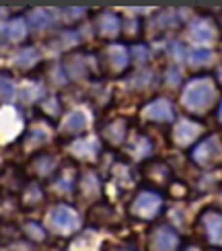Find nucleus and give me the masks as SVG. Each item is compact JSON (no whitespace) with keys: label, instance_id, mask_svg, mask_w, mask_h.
Segmentation results:
<instances>
[{"label":"nucleus","instance_id":"obj_13","mask_svg":"<svg viewBox=\"0 0 222 251\" xmlns=\"http://www.w3.org/2000/svg\"><path fill=\"white\" fill-rule=\"evenodd\" d=\"M76 194L82 198L84 202H95L97 198L101 196V181H99V175L91 171V169H84L82 173H78V181H76Z\"/></svg>","mask_w":222,"mask_h":251},{"label":"nucleus","instance_id":"obj_21","mask_svg":"<svg viewBox=\"0 0 222 251\" xmlns=\"http://www.w3.org/2000/svg\"><path fill=\"white\" fill-rule=\"evenodd\" d=\"M37 62H39V51L35 48H23L19 54H15L13 66L21 68V70H29V68H33Z\"/></svg>","mask_w":222,"mask_h":251},{"label":"nucleus","instance_id":"obj_12","mask_svg":"<svg viewBox=\"0 0 222 251\" xmlns=\"http://www.w3.org/2000/svg\"><path fill=\"white\" fill-rule=\"evenodd\" d=\"M142 177L150 185H167L173 179V169L165 161L158 159H148L142 165Z\"/></svg>","mask_w":222,"mask_h":251},{"label":"nucleus","instance_id":"obj_35","mask_svg":"<svg viewBox=\"0 0 222 251\" xmlns=\"http://www.w3.org/2000/svg\"><path fill=\"white\" fill-rule=\"evenodd\" d=\"M169 54H171V56H183V51H185V48H183V44H181V41H177V39H173L171 41V44H169Z\"/></svg>","mask_w":222,"mask_h":251},{"label":"nucleus","instance_id":"obj_19","mask_svg":"<svg viewBox=\"0 0 222 251\" xmlns=\"http://www.w3.org/2000/svg\"><path fill=\"white\" fill-rule=\"evenodd\" d=\"M66 75L68 76H78V78H84L91 72V66L87 62V56L80 54V51H74L70 58H66Z\"/></svg>","mask_w":222,"mask_h":251},{"label":"nucleus","instance_id":"obj_36","mask_svg":"<svg viewBox=\"0 0 222 251\" xmlns=\"http://www.w3.org/2000/svg\"><path fill=\"white\" fill-rule=\"evenodd\" d=\"M216 122L222 126V99L216 103Z\"/></svg>","mask_w":222,"mask_h":251},{"label":"nucleus","instance_id":"obj_7","mask_svg":"<svg viewBox=\"0 0 222 251\" xmlns=\"http://www.w3.org/2000/svg\"><path fill=\"white\" fill-rule=\"evenodd\" d=\"M183 239L171 225H156L150 231V251H181Z\"/></svg>","mask_w":222,"mask_h":251},{"label":"nucleus","instance_id":"obj_15","mask_svg":"<svg viewBox=\"0 0 222 251\" xmlns=\"http://www.w3.org/2000/svg\"><path fill=\"white\" fill-rule=\"evenodd\" d=\"M125 151L130 152L132 159H138V161H144L150 156L152 152V142L148 138L146 134L142 132H134L128 136V140H125Z\"/></svg>","mask_w":222,"mask_h":251},{"label":"nucleus","instance_id":"obj_10","mask_svg":"<svg viewBox=\"0 0 222 251\" xmlns=\"http://www.w3.org/2000/svg\"><path fill=\"white\" fill-rule=\"evenodd\" d=\"M95 33L101 39H115L122 33V19L113 10H99L95 17Z\"/></svg>","mask_w":222,"mask_h":251},{"label":"nucleus","instance_id":"obj_11","mask_svg":"<svg viewBox=\"0 0 222 251\" xmlns=\"http://www.w3.org/2000/svg\"><path fill=\"white\" fill-rule=\"evenodd\" d=\"M189 35L197 44H214L218 39V25L210 17H196L189 21Z\"/></svg>","mask_w":222,"mask_h":251},{"label":"nucleus","instance_id":"obj_20","mask_svg":"<svg viewBox=\"0 0 222 251\" xmlns=\"http://www.w3.org/2000/svg\"><path fill=\"white\" fill-rule=\"evenodd\" d=\"M54 10L51 8H31L27 17V25L33 29H48L54 25Z\"/></svg>","mask_w":222,"mask_h":251},{"label":"nucleus","instance_id":"obj_29","mask_svg":"<svg viewBox=\"0 0 222 251\" xmlns=\"http://www.w3.org/2000/svg\"><path fill=\"white\" fill-rule=\"evenodd\" d=\"M130 58L136 60L138 64H144V62L150 60V48L146 44H132L130 46Z\"/></svg>","mask_w":222,"mask_h":251},{"label":"nucleus","instance_id":"obj_30","mask_svg":"<svg viewBox=\"0 0 222 251\" xmlns=\"http://www.w3.org/2000/svg\"><path fill=\"white\" fill-rule=\"evenodd\" d=\"M44 95V89H39V85H25L23 89H21V93H19V97H21V101L23 103H33L37 97H41Z\"/></svg>","mask_w":222,"mask_h":251},{"label":"nucleus","instance_id":"obj_1","mask_svg":"<svg viewBox=\"0 0 222 251\" xmlns=\"http://www.w3.org/2000/svg\"><path fill=\"white\" fill-rule=\"evenodd\" d=\"M218 101V82L210 75H196L181 87L179 103L194 116H206Z\"/></svg>","mask_w":222,"mask_h":251},{"label":"nucleus","instance_id":"obj_33","mask_svg":"<svg viewBox=\"0 0 222 251\" xmlns=\"http://www.w3.org/2000/svg\"><path fill=\"white\" fill-rule=\"evenodd\" d=\"M165 82H167V87H171V89H177L179 85H181V75H179V68L169 66L165 70Z\"/></svg>","mask_w":222,"mask_h":251},{"label":"nucleus","instance_id":"obj_32","mask_svg":"<svg viewBox=\"0 0 222 251\" xmlns=\"http://www.w3.org/2000/svg\"><path fill=\"white\" fill-rule=\"evenodd\" d=\"M25 200H29V204H39L44 200V190L37 183H29L27 192H25Z\"/></svg>","mask_w":222,"mask_h":251},{"label":"nucleus","instance_id":"obj_4","mask_svg":"<svg viewBox=\"0 0 222 251\" xmlns=\"http://www.w3.org/2000/svg\"><path fill=\"white\" fill-rule=\"evenodd\" d=\"M204 136V124L196 120V118H179L173 126L171 132V140L177 149H189L192 151L194 146L202 140Z\"/></svg>","mask_w":222,"mask_h":251},{"label":"nucleus","instance_id":"obj_40","mask_svg":"<svg viewBox=\"0 0 222 251\" xmlns=\"http://www.w3.org/2000/svg\"><path fill=\"white\" fill-rule=\"evenodd\" d=\"M0 251H2V249H0Z\"/></svg>","mask_w":222,"mask_h":251},{"label":"nucleus","instance_id":"obj_26","mask_svg":"<svg viewBox=\"0 0 222 251\" xmlns=\"http://www.w3.org/2000/svg\"><path fill=\"white\" fill-rule=\"evenodd\" d=\"M49 138V134L46 128H39V126H33V128L29 130V134L23 138V146L25 149H37V146L46 144Z\"/></svg>","mask_w":222,"mask_h":251},{"label":"nucleus","instance_id":"obj_18","mask_svg":"<svg viewBox=\"0 0 222 251\" xmlns=\"http://www.w3.org/2000/svg\"><path fill=\"white\" fill-rule=\"evenodd\" d=\"M70 151L76 156H82V159H93V156H97L101 152V144L95 138H84V136H78V138L72 142Z\"/></svg>","mask_w":222,"mask_h":251},{"label":"nucleus","instance_id":"obj_27","mask_svg":"<svg viewBox=\"0 0 222 251\" xmlns=\"http://www.w3.org/2000/svg\"><path fill=\"white\" fill-rule=\"evenodd\" d=\"M154 80H156V76H154V72L152 70H136L134 75L128 78V82H130V87H134V89H148V87H152L154 85Z\"/></svg>","mask_w":222,"mask_h":251},{"label":"nucleus","instance_id":"obj_28","mask_svg":"<svg viewBox=\"0 0 222 251\" xmlns=\"http://www.w3.org/2000/svg\"><path fill=\"white\" fill-rule=\"evenodd\" d=\"M179 23H181V19H179V13L175 8H165L156 17V25L163 31L165 29H175V27H179Z\"/></svg>","mask_w":222,"mask_h":251},{"label":"nucleus","instance_id":"obj_24","mask_svg":"<svg viewBox=\"0 0 222 251\" xmlns=\"http://www.w3.org/2000/svg\"><path fill=\"white\" fill-rule=\"evenodd\" d=\"M21 128V118L17 116V111H10L8 122H4V107L0 109V138H10L13 134H17Z\"/></svg>","mask_w":222,"mask_h":251},{"label":"nucleus","instance_id":"obj_17","mask_svg":"<svg viewBox=\"0 0 222 251\" xmlns=\"http://www.w3.org/2000/svg\"><path fill=\"white\" fill-rule=\"evenodd\" d=\"M76 181H78V171L74 169L72 165H66V167H60V171L54 179V190L56 192H62V194H68L72 190H76Z\"/></svg>","mask_w":222,"mask_h":251},{"label":"nucleus","instance_id":"obj_39","mask_svg":"<svg viewBox=\"0 0 222 251\" xmlns=\"http://www.w3.org/2000/svg\"><path fill=\"white\" fill-rule=\"evenodd\" d=\"M218 25H220V29H222V15H220V21H218Z\"/></svg>","mask_w":222,"mask_h":251},{"label":"nucleus","instance_id":"obj_5","mask_svg":"<svg viewBox=\"0 0 222 251\" xmlns=\"http://www.w3.org/2000/svg\"><path fill=\"white\" fill-rule=\"evenodd\" d=\"M46 225L48 228H51L54 233L60 235H70L80 226V216L78 212H74L70 206L66 204H56L48 210L46 216Z\"/></svg>","mask_w":222,"mask_h":251},{"label":"nucleus","instance_id":"obj_14","mask_svg":"<svg viewBox=\"0 0 222 251\" xmlns=\"http://www.w3.org/2000/svg\"><path fill=\"white\" fill-rule=\"evenodd\" d=\"M101 136L111 146H122V144H125V140H128V136H130V122L125 118H115L101 130Z\"/></svg>","mask_w":222,"mask_h":251},{"label":"nucleus","instance_id":"obj_31","mask_svg":"<svg viewBox=\"0 0 222 251\" xmlns=\"http://www.w3.org/2000/svg\"><path fill=\"white\" fill-rule=\"evenodd\" d=\"M25 233H27V237L29 239H33V241H44L46 239V226H41V225H37V223H29L27 226H25Z\"/></svg>","mask_w":222,"mask_h":251},{"label":"nucleus","instance_id":"obj_9","mask_svg":"<svg viewBox=\"0 0 222 251\" xmlns=\"http://www.w3.org/2000/svg\"><path fill=\"white\" fill-rule=\"evenodd\" d=\"M103 58H105V64L111 70V75H123L130 66V48L123 46V44H111L105 48L103 51Z\"/></svg>","mask_w":222,"mask_h":251},{"label":"nucleus","instance_id":"obj_6","mask_svg":"<svg viewBox=\"0 0 222 251\" xmlns=\"http://www.w3.org/2000/svg\"><path fill=\"white\" fill-rule=\"evenodd\" d=\"M140 118L152 124H171L177 120L175 105L167 97H154L140 109Z\"/></svg>","mask_w":222,"mask_h":251},{"label":"nucleus","instance_id":"obj_37","mask_svg":"<svg viewBox=\"0 0 222 251\" xmlns=\"http://www.w3.org/2000/svg\"><path fill=\"white\" fill-rule=\"evenodd\" d=\"M181 251H202V249H199L197 245H185Z\"/></svg>","mask_w":222,"mask_h":251},{"label":"nucleus","instance_id":"obj_2","mask_svg":"<svg viewBox=\"0 0 222 251\" xmlns=\"http://www.w3.org/2000/svg\"><path fill=\"white\" fill-rule=\"evenodd\" d=\"M165 210V196L161 192L152 190V187H142L134 194L130 200L128 212L136 221H144V223H152L154 218H158Z\"/></svg>","mask_w":222,"mask_h":251},{"label":"nucleus","instance_id":"obj_16","mask_svg":"<svg viewBox=\"0 0 222 251\" xmlns=\"http://www.w3.org/2000/svg\"><path fill=\"white\" fill-rule=\"evenodd\" d=\"M87 126H89L87 113L74 109V111L66 113V116L62 118V122H60V132L72 136V138H78V134H82L84 130H87Z\"/></svg>","mask_w":222,"mask_h":251},{"label":"nucleus","instance_id":"obj_22","mask_svg":"<svg viewBox=\"0 0 222 251\" xmlns=\"http://www.w3.org/2000/svg\"><path fill=\"white\" fill-rule=\"evenodd\" d=\"M31 169H33L35 175L44 177V175H51L56 169V159L51 154H46L41 152L37 156H33V161H31Z\"/></svg>","mask_w":222,"mask_h":251},{"label":"nucleus","instance_id":"obj_38","mask_svg":"<svg viewBox=\"0 0 222 251\" xmlns=\"http://www.w3.org/2000/svg\"><path fill=\"white\" fill-rule=\"evenodd\" d=\"M216 82H220V85H222V66H220L218 72H216Z\"/></svg>","mask_w":222,"mask_h":251},{"label":"nucleus","instance_id":"obj_3","mask_svg":"<svg viewBox=\"0 0 222 251\" xmlns=\"http://www.w3.org/2000/svg\"><path fill=\"white\" fill-rule=\"evenodd\" d=\"M189 159L199 169H216L222 165V138L218 134H208L199 140L192 151H189Z\"/></svg>","mask_w":222,"mask_h":251},{"label":"nucleus","instance_id":"obj_25","mask_svg":"<svg viewBox=\"0 0 222 251\" xmlns=\"http://www.w3.org/2000/svg\"><path fill=\"white\" fill-rule=\"evenodd\" d=\"M212 51L206 50V48H194L187 51V64L194 66V68H204L212 62Z\"/></svg>","mask_w":222,"mask_h":251},{"label":"nucleus","instance_id":"obj_23","mask_svg":"<svg viewBox=\"0 0 222 251\" xmlns=\"http://www.w3.org/2000/svg\"><path fill=\"white\" fill-rule=\"evenodd\" d=\"M27 29H29L27 21L21 19V17H15V19L8 21V25L4 29V35L8 37V41H21L27 35Z\"/></svg>","mask_w":222,"mask_h":251},{"label":"nucleus","instance_id":"obj_34","mask_svg":"<svg viewBox=\"0 0 222 251\" xmlns=\"http://www.w3.org/2000/svg\"><path fill=\"white\" fill-rule=\"evenodd\" d=\"M13 93H15V87H13V80H8V78H0V99L2 101H8L10 97H13Z\"/></svg>","mask_w":222,"mask_h":251},{"label":"nucleus","instance_id":"obj_8","mask_svg":"<svg viewBox=\"0 0 222 251\" xmlns=\"http://www.w3.org/2000/svg\"><path fill=\"white\" fill-rule=\"evenodd\" d=\"M199 226H202L204 239L212 247H222V210L218 208H206L199 214Z\"/></svg>","mask_w":222,"mask_h":251}]
</instances>
